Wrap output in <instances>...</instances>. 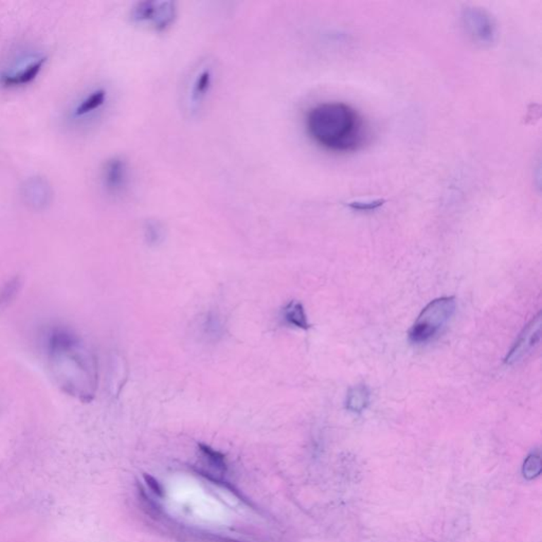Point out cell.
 <instances>
[{"instance_id":"6da1fadb","label":"cell","mask_w":542,"mask_h":542,"mask_svg":"<svg viewBox=\"0 0 542 542\" xmlns=\"http://www.w3.org/2000/svg\"><path fill=\"white\" fill-rule=\"evenodd\" d=\"M46 349L59 387L84 402L92 399L97 387V366L82 339L70 328L54 326L47 332Z\"/></svg>"},{"instance_id":"7a4b0ae2","label":"cell","mask_w":542,"mask_h":542,"mask_svg":"<svg viewBox=\"0 0 542 542\" xmlns=\"http://www.w3.org/2000/svg\"><path fill=\"white\" fill-rule=\"evenodd\" d=\"M305 127L315 143L334 152L357 150L368 136L361 116L351 106L341 102L311 107L305 116Z\"/></svg>"},{"instance_id":"3957f363","label":"cell","mask_w":542,"mask_h":542,"mask_svg":"<svg viewBox=\"0 0 542 542\" xmlns=\"http://www.w3.org/2000/svg\"><path fill=\"white\" fill-rule=\"evenodd\" d=\"M217 76L216 61L207 56L199 59L188 71L182 85L181 105L188 118L200 116L209 101Z\"/></svg>"},{"instance_id":"277c9868","label":"cell","mask_w":542,"mask_h":542,"mask_svg":"<svg viewBox=\"0 0 542 542\" xmlns=\"http://www.w3.org/2000/svg\"><path fill=\"white\" fill-rule=\"evenodd\" d=\"M455 307L454 296H442L430 302L419 313L409 332L411 342L421 344L433 339L448 323Z\"/></svg>"},{"instance_id":"5b68a950","label":"cell","mask_w":542,"mask_h":542,"mask_svg":"<svg viewBox=\"0 0 542 542\" xmlns=\"http://www.w3.org/2000/svg\"><path fill=\"white\" fill-rule=\"evenodd\" d=\"M131 17L138 25H147L155 31H167L175 23L177 6L169 0H145L133 6Z\"/></svg>"},{"instance_id":"8992f818","label":"cell","mask_w":542,"mask_h":542,"mask_svg":"<svg viewBox=\"0 0 542 542\" xmlns=\"http://www.w3.org/2000/svg\"><path fill=\"white\" fill-rule=\"evenodd\" d=\"M541 313H539L523 328L516 342L512 345L510 353L505 357V363L507 366H514V364L522 361L526 357L527 354L535 347V345L538 344L540 336H541Z\"/></svg>"},{"instance_id":"52a82bcc","label":"cell","mask_w":542,"mask_h":542,"mask_svg":"<svg viewBox=\"0 0 542 542\" xmlns=\"http://www.w3.org/2000/svg\"><path fill=\"white\" fill-rule=\"evenodd\" d=\"M102 178L108 194L114 196L124 194L131 181L128 163L120 157L109 159L104 165Z\"/></svg>"},{"instance_id":"ba28073f","label":"cell","mask_w":542,"mask_h":542,"mask_svg":"<svg viewBox=\"0 0 542 542\" xmlns=\"http://www.w3.org/2000/svg\"><path fill=\"white\" fill-rule=\"evenodd\" d=\"M462 18H463L466 31L474 40H478L482 44H488V42H493V36H495V25L484 11L478 10V8H467L464 12Z\"/></svg>"},{"instance_id":"9c48e42d","label":"cell","mask_w":542,"mask_h":542,"mask_svg":"<svg viewBox=\"0 0 542 542\" xmlns=\"http://www.w3.org/2000/svg\"><path fill=\"white\" fill-rule=\"evenodd\" d=\"M46 61L47 57L44 56L29 57L23 63H19L17 69L2 72L0 83L6 87L29 84L35 80Z\"/></svg>"},{"instance_id":"30bf717a","label":"cell","mask_w":542,"mask_h":542,"mask_svg":"<svg viewBox=\"0 0 542 542\" xmlns=\"http://www.w3.org/2000/svg\"><path fill=\"white\" fill-rule=\"evenodd\" d=\"M23 197L28 205L40 210L50 203L52 193L50 186L44 178L32 177L23 184Z\"/></svg>"},{"instance_id":"8fae6325","label":"cell","mask_w":542,"mask_h":542,"mask_svg":"<svg viewBox=\"0 0 542 542\" xmlns=\"http://www.w3.org/2000/svg\"><path fill=\"white\" fill-rule=\"evenodd\" d=\"M108 92L105 88H97L89 93L76 108L74 114L78 118L80 116H91L97 112H100L107 103Z\"/></svg>"},{"instance_id":"7c38bea8","label":"cell","mask_w":542,"mask_h":542,"mask_svg":"<svg viewBox=\"0 0 542 542\" xmlns=\"http://www.w3.org/2000/svg\"><path fill=\"white\" fill-rule=\"evenodd\" d=\"M370 404V392L364 385H358L349 389L347 396V410L353 413H361Z\"/></svg>"},{"instance_id":"4fadbf2b","label":"cell","mask_w":542,"mask_h":542,"mask_svg":"<svg viewBox=\"0 0 542 542\" xmlns=\"http://www.w3.org/2000/svg\"><path fill=\"white\" fill-rule=\"evenodd\" d=\"M283 317L288 323L296 327L302 328V330H308L311 327L302 304L296 301H291L289 304L286 305L283 311Z\"/></svg>"},{"instance_id":"5bb4252c","label":"cell","mask_w":542,"mask_h":542,"mask_svg":"<svg viewBox=\"0 0 542 542\" xmlns=\"http://www.w3.org/2000/svg\"><path fill=\"white\" fill-rule=\"evenodd\" d=\"M20 288L21 279L19 277H12L2 286L0 289V311H4L15 300Z\"/></svg>"},{"instance_id":"9a60e30c","label":"cell","mask_w":542,"mask_h":542,"mask_svg":"<svg viewBox=\"0 0 542 542\" xmlns=\"http://www.w3.org/2000/svg\"><path fill=\"white\" fill-rule=\"evenodd\" d=\"M199 450H200L203 459H205V463L209 464L212 469L216 470L220 474L226 471V462H224V457L222 453L217 452V451L203 444L199 445Z\"/></svg>"},{"instance_id":"2e32d148","label":"cell","mask_w":542,"mask_h":542,"mask_svg":"<svg viewBox=\"0 0 542 542\" xmlns=\"http://www.w3.org/2000/svg\"><path fill=\"white\" fill-rule=\"evenodd\" d=\"M542 464L539 452H533L526 457L523 464L522 474L525 478L531 480L539 476L541 472Z\"/></svg>"},{"instance_id":"e0dca14e","label":"cell","mask_w":542,"mask_h":542,"mask_svg":"<svg viewBox=\"0 0 542 542\" xmlns=\"http://www.w3.org/2000/svg\"><path fill=\"white\" fill-rule=\"evenodd\" d=\"M162 234V226L158 222L150 220L145 224V236L150 243H157V241H160Z\"/></svg>"},{"instance_id":"ac0fdd59","label":"cell","mask_w":542,"mask_h":542,"mask_svg":"<svg viewBox=\"0 0 542 542\" xmlns=\"http://www.w3.org/2000/svg\"><path fill=\"white\" fill-rule=\"evenodd\" d=\"M144 480H145V482L147 483L148 487H150V488L152 489V490L154 491L156 495L162 497V487L160 486V484H159V483L157 482L154 478H152L150 476H147V474H144Z\"/></svg>"},{"instance_id":"d6986e66","label":"cell","mask_w":542,"mask_h":542,"mask_svg":"<svg viewBox=\"0 0 542 542\" xmlns=\"http://www.w3.org/2000/svg\"><path fill=\"white\" fill-rule=\"evenodd\" d=\"M383 205V201H373V203H353V205H351V207H355V209L357 210H373L375 209V207H379V205Z\"/></svg>"}]
</instances>
